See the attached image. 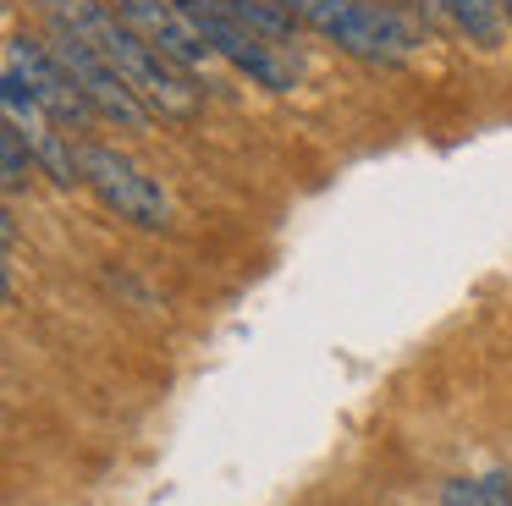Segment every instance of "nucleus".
Wrapping results in <instances>:
<instances>
[{
    "instance_id": "4",
    "label": "nucleus",
    "mask_w": 512,
    "mask_h": 506,
    "mask_svg": "<svg viewBox=\"0 0 512 506\" xmlns=\"http://www.w3.org/2000/svg\"><path fill=\"white\" fill-rule=\"evenodd\" d=\"M6 72H12L17 83H23L28 94H34L39 105L61 121V127H89V121H100V116H94V105L83 99V88L72 83V72L56 61L50 44L28 39V33H12V39H6Z\"/></svg>"
},
{
    "instance_id": "6",
    "label": "nucleus",
    "mask_w": 512,
    "mask_h": 506,
    "mask_svg": "<svg viewBox=\"0 0 512 506\" xmlns=\"http://www.w3.org/2000/svg\"><path fill=\"white\" fill-rule=\"evenodd\" d=\"M111 11L144 44H155L166 61H177L182 72H204V66L215 61V50L204 44V33L188 22V11H182L177 0H111Z\"/></svg>"
},
{
    "instance_id": "5",
    "label": "nucleus",
    "mask_w": 512,
    "mask_h": 506,
    "mask_svg": "<svg viewBox=\"0 0 512 506\" xmlns=\"http://www.w3.org/2000/svg\"><path fill=\"white\" fill-rule=\"evenodd\" d=\"M0 105H6V121H17L23 143L34 149V165L50 176V182H56V187H78L83 182V154H72V143L61 138L67 127H61V121L50 116V110L39 105V99L28 94L12 72L0 77Z\"/></svg>"
},
{
    "instance_id": "9",
    "label": "nucleus",
    "mask_w": 512,
    "mask_h": 506,
    "mask_svg": "<svg viewBox=\"0 0 512 506\" xmlns=\"http://www.w3.org/2000/svg\"><path fill=\"white\" fill-rule=\"evenodd\" d=\"M28 171H34V149L23 143L17 121H6V127H0V182H6V193H17V187L28 182Z\"/></svg>"
},
{
    "instance_id": "7",
    "label": "nucleus",
    "mask_w": 512,
    "mask_h": 506,
    "mask_svg": "<svg viewBox=\"0 0 512 506\" xmlns=\"http://www.w3.org/2000/svg\"><path fill=\"white\" fill-rule=\"evenodd\" d=\"M441 11L468 33V44H479V50L501 44V28H507V6L501 0H441Z\"/></svg>"
},
{
    "instance_id": "8",
    "label": "nucleus",
    "mask_w": 512,
    "mask_h": 506,
    "mask_svg": "<svg viewBox=\"0 0 512 506\" xmlns=\"http://www.w3.org/2000/svg\"><path fill=\"white\" fill-rule=\"evenodd\" d=\"M226 11H232L243 28H254L259 39H270V44H292V33H298V17H292L281 0H221Z\"/></svg>"
},
{
    "instance_id": "11",
    "label": "nucleus",
    "mask_w": 512,
    "mask_h": 506,
    "mask_svg": "<svg viewBox=\"0 0 512 506\" xmlns=\"http://www.w3.org/2000/svg\"><path fill=\"white\" fill-rule=\"evenodd\" d=\"M501 6H507V11H512V0H501Z\"/></svg>"
},
{
    "instance_id": "10",
    "label": "nucleus",
    "mask_w": 512,
    "mask_h": 506,
    "mask_svg": "<svg viewBox=\"0 0 512 506\" xmlns=\"http://www.w3.org/2000/svg\"><path fill=\"white\" fill-rule=\"evenodd\" d=\"M441 506H496V495H490L485 479H446Z\"/></svg>"
},
{
    "instance_id": "3",
    "label": "nucleus",
    "mask_w": 512,
    "mask_h": 506,
    "mask_svg": "<svg viewBox=\"0 0 512 506\" xmlns=\"http://www.w3.org/2000/svg\"><path fill=\"white\" fill-rule=\"evenodd\" d=\"M50 50H56V61L72 72V83L83 88V99L94 105L100 121H111V127H122V132H149L155 110L133 94V83H127L94 44H83L78 33H67V28H50Z\"/></svg>"
},
{
    "instance_id": "2",
    "label": "nucleus",
    "mask_w": 512,
    "mask_h": 506,
    "mask_svg": "<svg viewBox=\"0 0 512 506\" xmlns=\"http://www.w3.org/2000/svg\"><path fill=\"white\" fill-rule=\"evenodd\" d=\"M177 6L188 11V22L204 33V44H210L221 61H232L243 77H254L259 88H270V94H292V88H298V72L276 55L281 44L259 39L254 28H243L221 0H177Z\"/></svg>"
},
{
    "instance_id": "1",
    "label": "nucleus",
    "mask_w": 512,
    "mask_h": 506,
    "mask_svg": "<svg viewBox=\"0 0 512 506\" xmlns=\"http://www.w3.org/2000/svg\"><path fill=\"white\" fill-rule=\"evenodd\" d=\"M78 154H83V182L100 193V204L111 209V215L133 220V226H144V231L171 226L166 187H160L138 160H127L122 149H105V143H89V149H78Z\"/></svg>"
}]
</instances>
